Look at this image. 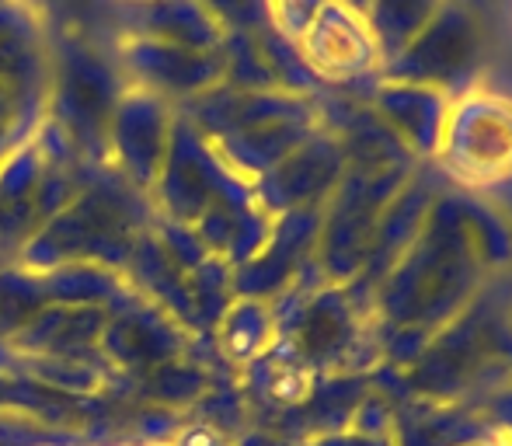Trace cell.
Listing matches in <instances>:
<instances>
[{
  "label": "cell",
  "instance_id": "cell-7",
  "mask_svg": "<svg viewBox=\"0 0 512 446\" xmlns=\"http://www.w3.org/2000/svg\"><path fill=\"white\" fill-rule=\"evenodd\" d=\"M338 4H345V7H352V11L366 14V7H370V0H338Z\"/></svg>",
  "mask_w": 512,
  "mask_h": 446
},
{
  "label": "cell",
  "instance_id": "cell-1",
  "mask_svg": "<svg viewBox=\"0 0 512 446\" xmlns=\"http://www.w3.org/2000/svg\"><path fill=\"white\" fill-rule=\"evenodd\" d=\"M481 49L485 35L474 7L467 0H443L429 25L408 42L405 53L380 63V81L425 84L453 102L464 91L478 88Z\"/></svg>",
  "mask_w": 512,
  "mask_h": 446
},
{
  "label": "cell",
  "instance_id": "cell-4",
  "mask_svg": "<svg viewBox=\"0 0 512 446\" xmlns=\"http://www.w3.org/2000/svg\"><path fill=\"white\" fill-rule=\"evenodd\" d=\"M370 105L405 140V147L418 161H436L446 115H450V98L443 91L425 88V84L380 81L370 95Z\"/></svg>",
  "mask_w": 512,
  "mask_h": 446
},
{
  "label": "cell",
  "instance_id": "cell-2",
  "mask_svg": "<svg viewBox=\"0 0 512 446\" xmlns=\"http://www.w3.org/2000/svg\"><path fill=\"white\" fill-rule=\"evenodd\" d=\"M443 175L460 185H492L512 175V98L471 88L450 102L436 150Z\"/></svg>",
  "mask_w": 512,
  "mask_h": 446
},
{
  "label": "cell",
  "instance_id": "cell-5",
  "mask_svg": "<svg viewBox=\"0 0 512 446\" xmlns=\"http://www.w3.org/2000/svg\"><path fill=\"white\" fill-rule=\"evenodd\" d=\"M439 4L443 0H370L363 18L370 25L373 39H377L380 63L405 53L408 42L429 25V18L436 14Z\"/></svg>",
  "mask_w": 512,
  "mask_h": 446
},
{
  "label": "cell",
  "instance_id": "cell-3",
  "mask_svg": "<svg viewBox=\"0 0 512 446\" xmlns=\"http://www.w3.org/2000/svg\"><path fill=\"white\" fill-rule=\"evenodd\" d=\"M297 46L324 88L370 102L373 88L380 84V49L363 14L328 0Z\"/></svg>",
  "mask_w": 512,
  "mask_h": 446
},
{
  "label": "cell",
  "instance_id": "cell-6",
  "mask_svg": "<svg viewBox=\"0 0 512 446\" xmlns=\"http://www.w3.org/2000/svg\"><path fill=\"white\" fill-rule=\"evenodd\" d=\"M324 4H328V0H269V25L297 42Z\"/></svg>",
  "mask_w": 512,
  "mask_h": 446
}]
</instances>
